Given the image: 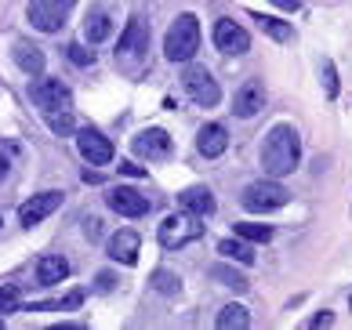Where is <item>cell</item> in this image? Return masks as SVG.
<instances>
[{"mask_svg": "<svg viewBox=\"0 0 352 330\" xmlns=\"http://www.w3.org/2000/svg\"><path fill=\"white\" fill-rule=\"evenodd\" d=\"M30 102L44 113V120L55 135H69L73 131V95L62 80H55V76H36L30 84Z\"/></svg>", "mask_w": 352, "mask_h": 330, "instance_id": "1", "label": "cell"}, {"mask_svg": "<svg viewBox=\"0 0 352 330\" xmlns=\"http://www.w3.org/2000/svg\"><path fill=\"white\" fill-rule=\"evenodd\" d=\"M298 160H302V138H298V131L291 124H276L262 142V170L272 178H283L298 167Z\"/></svg>", "mask_w": 352, "mask_h": 330, "instance_id": "2", "label": "cell"}, {"mask_svg": "<svg viewBox=\"0 0 352 330\" xmlns=\"http://www.w3.org/2000/svg\"><path fill=\"white\" fill-rule=\"evenodd\" d=\"M197 51H200V22H197V15H178L171 22V30H167V36H164L167 62H192Z\"/></svg>", "mask_w": 352, "mask_h": 330, "instance_id": "3", "label": "cell"}, {"mask_svg": "<svg viewBox=\"0 0 352 330\" xmlns=\"http://www.w3.org/2000/svg\"><path fill=\"white\" fill-rule=\"evenodd\" d=\"M73 4H76V0H30L25 19H30V25H33V30H41V33H58L62 25H66Z\"/></svg>", "mask_w": 352, "mask_h": 330, "instance_id": "4", "label": "cell"}, {"mask_svg": "<svg viewBox=\"0 0 352 330\" xmlns=\"http://www.w3.org/2000/svg\"><path fill=\"white\" fill-rule=\"evenodd\" d=\"M291 200V192H287L276 178H265V182H251V186L243 189L240 204L243 210H254V214H265V210H276Z\"/></svg>", "mask_w": 352, "mask_h": 330, "instance_id": "5", "label": "cell"}, {"mask_svg": "<svg viewBox=\"0 0 352 330\" xmlns=\"http://www.w3.org/2000/svg\"><path fill=\"white\" fill-rule=\"evenodd\" d=\"M182 87H186V95L197 105H204V109H214L221 102V87L211 76V69H204V65H189V69L182 73Z\"/></svg>", "mask_w": 352, "mask_h": 330, "instance_id": "6", "label": "cell"}, {"mask_svg": "<svg viewBox=\"0 0 352 330\" xmlns=\"http://www.w3.org/2000/svg\"><path fill=\"white\" fill-rule=\"evenodd\" d=\"M200 218H192V214H167L164 218V226H160V243L167 247V250H178V247H186V243H192V240H200L204 236V226H197Z\"/></svg>", "mask_w": 352, "mask_h": 330, "instance_id": "7", "label": "cell"}, {"mask_svg": "<svg viewBox=\"0 0 352 330\" xmlns=\"http://www.w3.org/2000/svg\"><path fill=\"white\" fill-rule=\"evenodd\" d=\"M62 200H66V192H58V189H44V192H36L30 196L22 207H19V221L25 229H33V226H41L44 218H51L55 210L62 207Z\"/></svg>", "mask_w": 352, "mask_h": 330, "instance_id": "8", "label": "cell"}, {"mask_svg": "<svg viewBox=\"0 0 352 330\" xmlns=\"http://www.w3.org/2000/svg\"><path fill=\"white\" fill-rule=\"evenodd\" d=\"M76 149H80V156H84L87 164H95V167L113 160V142L102 135L98 127H91V124L76 131Z\"/></svg>", "mask_w": 352, "mask_h": 330, "instance_id": "9", "label": "cell"}, {"mask_svg": "<svg viewBox=\"0 0 352 330\" xmlns=\"http://www.w3.org/2000/svg\"><path fill=\"white\" fill-rule=\"evenodd\" d=\"M214 47L221 55H247V51H251V36H247V30L240 22L218 19L214 22Z\"/></svg>", "mask_w": 352, "mask_h": 330, "instance_id": "10", "label": "cell"}, {"mask_svg": "<svg viewBox=\"0 0 352 330\" xmlns=\"http://www.w3.org/2000/svg\"><path fill=\"white\" fill-rule=\"evenodd\" d=\"M106 204H109V210H116L120 218H146L149 207H153L146 196H142L138 189H131V186H116V189H109Z\"/></svg>", "mask_w": 352, "mask_h": 330, "instance_id": "11", "label": "cell"}, {"mask_svg": "<svg viewBox=\"0 0 352 330\" xmlns=\"http://www.w3.org/2000/svg\"><path fill=\"white\" fill-rule=\"evenodd\" d=\"M149 47V25L142 19H131L124 25L120 41H116V55H120V62H131V58H142Z\"/></svg>", "mask_w": 352, "mask_h": 330, "instance_id": "12", "label": "cell"}, {"mask_svg": "<svg viewBox=\"0 0 352 330\" xmlns=\"http://www.w3.org/2000/svg\"><path fill=\"white\" fill-rule=\"evenodd\" d=\"M131 149L135 156H146V160H164V156H171V135L164 127H146L135 135Z\"/></svg>", "mask_w": 352, "mask_h": 330, "instance_id": "13", "label": "cell"}, {"mask_svg": "<svg viewBox=\"0 0 352 330\" xmlns=\"http://www.w3.org/2000/svg\"><path fill=\"white\" fill-rule=\"evenodd\" d=\"M265 109V87L262 80H247L236 95H232V113L240 116V120H251Z\"/></svg>", "mask_w": 352, "mask_h": 330, "instance_id": "14", "label": "cell"}, {"mask_svg": "<svg viewBox=\"0 0 352 330\" xmlns=\"http://www.w3.org/2000/svg\"><path fill=\"white\" fill-rule=\"evenodd\" d=\"M178 207L186 210V214H192V218H211L214 214V196H211V189L207 186H192V189H186V192H178Z\"/></svg>", "mask_w": 352, "mask_h": 330, "instance_id": "15", "label": "cell"}, {"mask_svg": "<svg viewBox=\"0 0 352 330\" xmlns=\"http://www.w3.org/2000/svg\"><path fill=\"white\" fill-rule=\"evenodd\" d=\"M138 247H142V240H138L135 229H116L109 236V258L120 261V265H135V261H138Z\"/></svg>", "mask_w": 352, "mask_h": 330, "instance_id": "16", "label": "cell"}, {"mask_svg": "<svg viewBox=\"0 0 352 330\" xmlns=\"http://www.w3.org/2000/svg\"><path fill=\"white\" fill-rule=\"evenodd\" d=\"M197 149H200L204 160H218V156L229 149V131L221 124H204L200 135H197Z\"/></svg>", "mask_w": 352, "mask_h": 330, "instance_id": "17", "label": "cell"}, {"mask_svg": "<svg viewBox=\"0 0 352 330\" xmlns=\"http://www.w3.org/2000/svg\"><path fill=\"white\" fill-rule=\"evenodd\" d=\"M69 276V261L62 254H44L41 261H36V283L41 287H55Z\"/></svg>", "mask_w": 352, "mask_h": 330, "instance_id": "18", "label": "cell"}, {"mask_svg": "<svg viewBox=\"0 0 352 330\" xmlns=\"http://www.w3.org/2000/svg\"><path fill=\"white\" fill-rule=\"evenodd\" d=\"M109 36H113L109 11H106V8L87 11V19H84V41H87V44H102V41H109Z\"/></svg>", "mask_w": 352, "mask_h": 330, "instance_id": "19", "label": "cell"}, {"mask_svg": "<svg viewBox=\"0 0 352 330\" xmlns=\"http://www.w3.org/2000/svg\"><path fill=\"white\" fill-rule=\"evenodd\" d=\"M15 62H19V69L25 73V76H41L44 73V51L36 47V44H30V41H19L15 44Z\"/></svg>", "mask_w": 352, "mask_h": 330, "instance_id": "20", "label": "cell"}, {"mask_svg": "<svg viewBox=\"0 0 352 330\" xmlns=\"http://www.w3.org/2000/svg\"><path fill=\"white\" fill-rule=\"evenodd\" d=\"M214 327L218 330H247V327H251V316H247L243 305H226V309L218 312Z\"/></svg>", "mask_w": 352, "mask_h": 330, "instance_id": "21", "label": "cell"}, {"mask_svg": "<svg viewBox=\"0 0 352 330\" xmlns=\"http://www.w3.org/2000/svg\"><path fill=\"white\" fill-rule=\"evenodd\" d=\"M211 280H218L221 287H229V290H236V294H243L247 287V276L243 272H236V269H229V265H211Z\"/></svg>", "mask_w": 352, "mask_h": 330, "instance_id": "22", "label": "cell"}, {"mask_svg": "<svg viewBox=\"0 0 352 330\" xmlns=\"http://www.w3.org/2000/svg\"><path fill=\"white\" fill-rule=\"evenodd\" d=\"M254 22H258V30H262V33H269L272 41H280V44H287V41L294 36L291 22H280V19H272V15H254Z\"/></svg>", "mask_w": 352, "mask_h": 330, "instance_id": "23", "label": "cell"}, {"mask_svg": "<svg viewBox=\"0 0 352 330\" xmlns=\"http://www.w3.org/2000/svg\"><path fill=\"white\" fill-rule=\"evenodd\" d=\"M218 254L240 261V265H254V250H251V243H243V240H221L218 243Z\"/></svg>", "mask_w": 352, "mask_h": 330, "instance_id": "24", "label": "cell"}, {"mask_svg": "<svg viewBox=\"0 0 352 330\" xmlns=\"http://www.w3.org/2000/svg\"><path fill=\"white\" fill-rule=\"evenodd\" d=\"M236 236L247 243H269L272 240V226H254V221H240Z\"/></svg>", "mask_w": 352, "mask_h": 330, "instance_id": "25", "label": "cell"}, {"mask_svg": "<svg viewBox=\"0 0 352 330\" xmlns=\"http://www.w3.org/2000/svg\"><path fill=\"white\" fill-rule=\"evenodd\" d=\"M153 287L160 290V294H178L182 280H178L175 272H167V269H156V272H153Z\"/></svg>", "mask_w": 352, "mask_h": 330, "instance_id": "26", "label": "cell"}, {"mask_svg": "<svg viewBox=\"0 0 352 330\" xmlns=\"http://www.w3.org/2000/svg\"><path fill=\"white\" fill-rule=\"evenodd\" d=\"M84 301V294L80 290H73L69 298H62V301H44V305H30V309H36V312H66V309H76Z\"/></svg>", "mask_w": 352, "mask_h": 330, "instance_id": "27", "label": "cell"}, {"mask_svg": "<svg viewBox=\"0 0 352 330\" xmlns=\"http://www.w3.org/2000/svg\"><path fill=\"white\" fill-rule=\"evenodd\" d=\"M320 73H323V95H327V98H338V69H334V62L323 58Z\"/></svg>", "mask_w": 352, "mask_h": 330, "instance_id": "28", "label": "cell"}, {"mask_svg": "<svg viewBox=\"0 0 352 330\" xmlns=\"http://www.w3.org/2000/svg\"><path fill=\"white\" fill-rule=\"evenodd\" d=\"M19 305H22L19 287H0V316H4V312H19Z\"/></svg>", "mask_w": 352, "mask_h": 330, "instance_id": "29", "label": "cell"}, {"mask_svg": "<svg viewBox=\"0 0 352 330\" xmlns=\"http://www.w3.org/2000/svg\"><path fill=\"white\" fill-rule=\"evenodd\" d=\"M66 51H69V62H73V65H91V62H95V55H91V51H84V44H69Z\"/></svg>", "mask_w": 352, "mask_h": 330, "instance_id": "30", "label": "cell"}, {"mask_svg": "<svg viewBox=\"0 0 352 330\" xmlns=\"http://www.w3.org/2000/svg\"><path fill=\"white\" fill-rule=\"evenodd\" d=\"M116 170H120V175H131V178H138V175H146V167H138V164H131V160H124V164L116 167Z\"/></svg>", "mask_w": 352, "mask_h": 330, "instance_id": "31", "label": "cell"}, {"mask_svg": "<svg viewBox=\"0 0 352 330\" xmlns=\"http://www.w3.org/2000/svg\"><path fill=\"white\" fill-rule=\"evenodd\" d=\"M331 323H334L331 312H320V316H312V320H309V327H331Z\"/></svg>", "mask_w": 352, "mask_h": 330, "instance_id": "32", "label": "cell"}, {"mask_svg": "<svg viewBox=\"0 0 352 330\" xmlns=\"http://www.w3.org/2000/svg\"><path fill=\"white\" fill-rule=\"evenodd\" d=\"M272 4L283 8V11H298V8H302V0H272Z\"/></svg>", "mask_w": 352, "mask_h": 330, "instance_id": "33", "label": "cell"}, {"mask_svg": "<svg viewBox=\"0 0 352 330\" xmlns=\"http://www.w3.org/2000/svg\"><path fill=\"white\" fill-rule=\"evenodd\" d=\"M95 283H98V290H113V276H109V272H98Z\"/></svg>", "mask_w": 352, "mask_h": 330, "instance_id": "34", "label": "cell"}, {"mask_svg": "<svg viewBox=\"0 0 352 330\" xmlns=\"http://www.w3.org/2000/svg\"><path fill=\"white\" fill-rule=\"evenodd\" d=\"M87 236H98V218H87V226H84Z\"/></svg>", "mask_w": 352, "mask_h": 330, "instance_id": "35", "label": "cell"}, {"mask_svg": "<svg viewBox=\"0 0 352 330\" xmlns=\"http://www.w3.org/2000/svg\"><path fill=\"white\" fill-rule=\"evenodd\" d=\"M4 178H8V160L0 156V182H4Z\"/></svg>", "mask_w": 352, "mask_h": 330, "instance_id": "36", "label": "cell"}, {"mask_svg": "<svg viewBox=\"0 0 352 330\" xmlns=\"http://www.w3.org/2000/svg\"><path fill=\"white\" fill-rule=\"evenodd\" d=\"M0 330H4V316H0Z\"/></svg>", "mask_w": 352, "mask_h": 330, "instance_id": "37", "label": "cell"}, {"mask_svg": "<svg viewBox=\"0 0 352 330\" xmlns=\"http://www.w3.org/2000/svg\"><path fill=\"white\" fill-rule=\"evenodd\" d=\"M0 226H4V218H0Z\"/></svg>", "mask_w": 352, "mask_h": 330, "instance_id": "38", "label": "cell"}]
</instances>
